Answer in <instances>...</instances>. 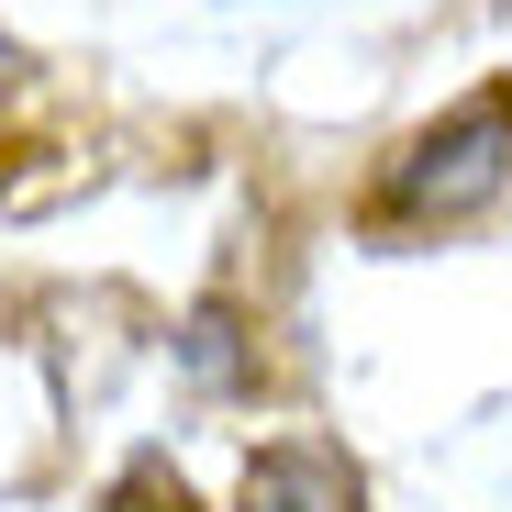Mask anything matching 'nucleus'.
I'll list each match as a JSON object with an SVG mask.
<instances>
[{"mask_svg":"<svg viewBox=\"0 0 512 512\" xmlns=\"http://www.w3.org/2000/svg\"><path fill=\"white\" fill-rule=\"evenodd\" d=\"M234 512H368V490H357V468L334 457V446L290 435V446H256V457H245Z\"/></svg>","mask_w":512,"mask_h":512,"instance_id":"f03ea898","label":"nucleus"},{"mask_svg":"<svg viewBox=\"0 0 512 512\" xmlns=\"http://www.w3.org/2000/svg\"><path fill=\"white\" fill-rule=\"evenodd\" d=\"M501 179H512V90H479L390 156L379 223H468V212L501 201Z\"/></svg>","mask_w":512,"mask_h":512,"instance_id":"f257e3e1","label":"nucleus"},{"mask_svg":"<svg viewBox=\"0 0 512 512\" xmlns=\"http://www.w3.org/2000/svg\"><path fill=\"white\" fill-rule=\"evenodd\" d=\"M112 512H201V501H190V479H179V468H156V457H145V468H123Z\"/></svg>","mask_w":512,"mask_h":512,"instance_id":"7ed1b4c3","label":"nucleus"}]
</instances>
